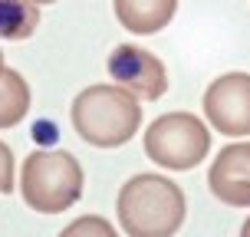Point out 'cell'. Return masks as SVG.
Returning a JSON list of instances; mask_svg holds the SVG:
<instances>
[{
  "instance_id": "10",
  "label": "cell",
  "mask_w": 250,
  "mask_h": 237,
  "mask_svg": "<svg viewBox=\"0 0 250 237\" xmlns=\"http://www.w3.org/2000/svg\"><path fill=\"white\" fill-rule=\"evenodd\" d=\"M40 26V7L30 0H0V40H26Z\"/></svg>"
},
{
  "instance_id": "4",
  "label": "cell",
  "mask_w": 250,
  "mask_h": 237,
  "mask_svg": "<svg viewBox=\"0 0 250 237\" xmlns=\"http://www.w3.org/2000/svg\"><path fill=\"white\" fill-rule=\"evenodd\" d=\"M211 149V132L191 112H165L145 129V155L168 172H191Z\"/></svg>"
},
{
  "instance_id": "1",
  "label": "cell",
  "mask_w": 250,
  "mask_h": 237,
  "mask_svg": "<svg viewBox=\"0 0 250 237\" xmlns=\"http://www.w3.org/2000/svg\"><path fill=\"white\" fill-rule=\"evenodd\" d=\"M115 214L128 237H175L188 214L185 191L171 178L145 172L122 185Z\"/></svg>"
},
{
  "instance_id": "6",
  "label": "cell",
  "mask_w": 250,
  "mask_h": 237,
  "mask_svg": "<svg viewBox=\"0 0 250 237\" xmlns=\"http://www.w3.org/2000/svg\"><path fill=\"white\" fill-rule=\"evenodd\" d=\"M204 115L227 138L250 135V73H224L204 92Z\"/></svg>"
},
{
  "instance_id": "2",
  "label": "cell",
  "mask_w": 250,
  "mask_h": 237,
  "mask_svg": "<svg viewBox=\"0 0 250 237\" xmlns=\"http://www.w3.org/2000/svg\"><path fill=\"white\" fill-rule=\"evenodd\" d=\"M138 122H142V102L115 83L86 86L73 99V125L86 145L119 149L132 142Z\"/></svg>"
},
{
  "instance_id": "8",
  "label": "cell",
  "mask_w": 250,
  "mask_h": 237,
  "mask_svg": "<svg viewBox=\"0 0 250 237\" xmlns=\"http://www.w3.org/2000/svg\"><path fill=\"white\" fill-rule=\"evenodd\" d=\"M175 10L178 0H115V20L135 37L162 33L171 23Z\"/></svg>"
},
{
  "instance_id": "3",
  "label": "cell",
  "mask_w": 250,
  "mask_h": 237,
  "mask_svg": "<svg viewBox=\"0 0 250 237\" xmlns=\"http://www.w3.org/2000/svg\"><path fill=\"white\" fill-rule=\"evenodd\" d=\"M83 165L69 151H30L20 172V194L40 214H62L83 198Z\"/></svg>"
},
{
  "instance_id": "7",
  "label": "cell",
  "mask_w": 250,
  "mask_h": 237,
  "mask_svg": "<svg viewBox=\"0 0 250 237\" xmlns=\"http://www.w3.org/2000/svg\"><path fill=\"white\" fill-rule=\"evenodd\" d=\"M208 188L230 208H250V142L224 145L208 172Z\"/></svg>"
},
{
  "instance_id": "13",
  "label": "cell",
  "mask_w": 250,
  "mask_h": 237,
  "mask_svg": "<svg viewBox=\"0 0 250 237\" xmlns=\"http://www.w3.org/2000/svg\"><path fill=\"white\" fill-rule=\"evenodd\" d=\"M240 237H250V217L244 221V227H240Z\"/></svg>"
},
{
  "instance_id": "15",
  "label": "cell",
  "mask_w": 250,
  "mask_h": 237,
  "mask_svg": "<svg viewBox=\"0 0 250 237\" xmlns=\"http://www.w3.org/2000/svg\"><path fill=\"white\" fill-rule=\"evenodd\" d=\"M0 73H3V53H0Z\"/></svg>"
},
{
  "instance_id": "9",
  "label": "cell",
  "mask_w": 250,
  "mask_h": 237,
  "mask_svg": "<svg viewBox=\"0 0 250 237\" xmlns=\"http://www.w3.org/2000/svg\"><path fill=\"white\" fill-rule=\"evenodd\" d=\"M30 112V86L17 69L0 73V129H13V125L26 119Z\"/></svg>"
},
{
  "instance_id": "11",
  "label": "cell",
  "mask_w": 250,
  "mask_h": 237,
  "mask_svg": "<svg viewBox=\"0 0 250 237\" xmlns=\"http://www.w3.org/2000/svg\"><path fill=\"white\" fill-rule=\"evenodd\" d=\"M60 237H119V234H115V227L105 217H99V214H83V217H76L73 224L62 227Z\"/></svg>"
},
{
  "instance_id": "12",
  "label": "cell",
  "mask_w": 250,
  "mask_h": 237,
  "mask_svg": "<svg viewBox=\"0 0 250 237\" xmlns=\"http://www.w3.org/2000/svg\"><path fill=\"white\" fill-rule=\"evenodd\" d=\"M13 191V151L0 142V194Z\"/></svg>"
},
{
  "instance_id": "14",
  "label": "cell",
  "mask_w": 250,
  "mask_h": 237,
  "mask_svg": "<svg viewBox=\"0 0 250 237\" xmlns=\"http://www.w3.org/2000/svg\"><path fill=\"white\" fill-rule=\"evenodd\" d=\"M33 7H40V3H56V0H30Z\"/></svg>"
},
{
  "instance_id": "5",
  "label": "cell",
  "mask_w": 250,
  "mask_h": 237,
  "mask_svg": "<svg viewBox=\"0 0 250 237\" xmlns=\"http://www.w3.org/2000/svg\"><path fill=\"white\" fill-rule=\"evenodd\" d=\"M105 69H109L115 86H122L125 92H132L138 102H155L168 92L165 63L158 60L155 53L135 46V43H119V46L109 53Z\"/></svg>"
}]
</instances>
